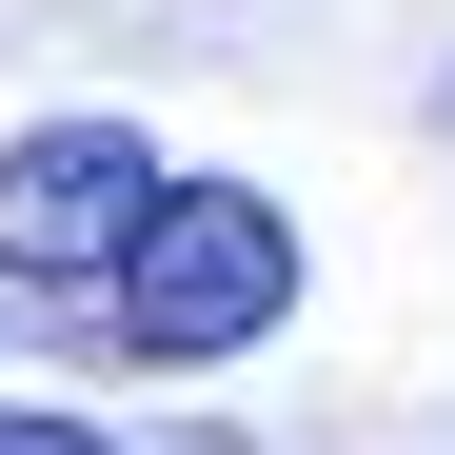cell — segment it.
<instances>
[{
	"instance_id": "6da1fadb",
	"label": "cell",
	"mask_w": 455,
	"mask_h": 455,
	"mask_svg": "<svg viewBox=\"0 0 455 455\" xmlns=\"http://www.w3.org/2000/svg\"><path fill=\"white\" fill-rule=\"evenodd\" d=\"M100 297H119V356L139 376H218V356H258L297 317V218L258 179H159V218H139V258Z\"/></svg>"
},
{
	"instance_id": "7a4b0ae2",
	"label": "cell",
	"mask_w": 455,
	"mask_h": 455,
	"mask_svg": "<svg viewBox=\"0 0 455 455\" xmlns=\"http://www.w3.org/2000/svg\"><path fill=\"white\" fill-rule=\"evenodd\" d=\"M139 218H159V139H139V119L0 139V277H20V297H100L139 258Z\"/></svg>"
},
{
	"instance_id": "3957f363",
	"label": "cell",
	"mask_w": 455,
	"mask_h": 455,
	"mask_svg": "<svg viewBox=\"0 0 455 455\" xmlns=\"http://www.w3.org/2000/svg\"><path fill=\"white\" fill-rule=\"evenodd\" d=\"M0 455H119L100 416H0Z\"/></svg>"
}]
</instances>
